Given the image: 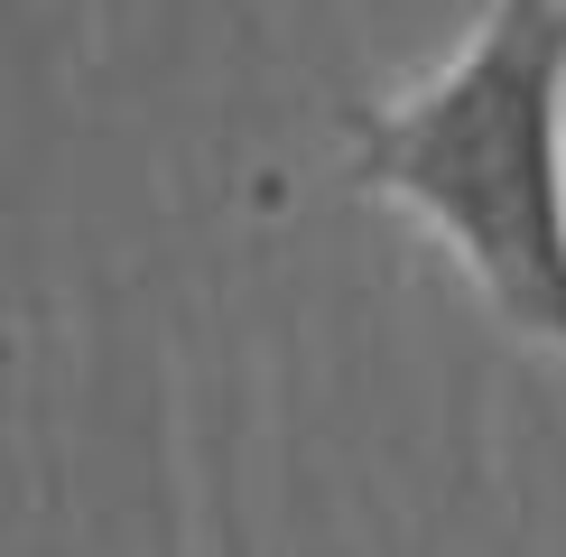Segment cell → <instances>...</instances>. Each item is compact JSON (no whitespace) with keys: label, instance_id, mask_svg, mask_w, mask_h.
I'll list each match as a JSON object with an SVG mask.
<instances>
[{"label":"cell","instance_id":"6da1fadb","mask_svg":"<svg viewBox=\"0 0 566 557\" xmlns=\"http://www.w3.org/2000/svg\"><path fill=\"white\" fill-rule=\"evenodd\" d=\"M344 177L455 251L521 344L566 354V0H492L399 103H335Z\"/></svg>","mask_w":566,"mask_h":557}]
</instances>
